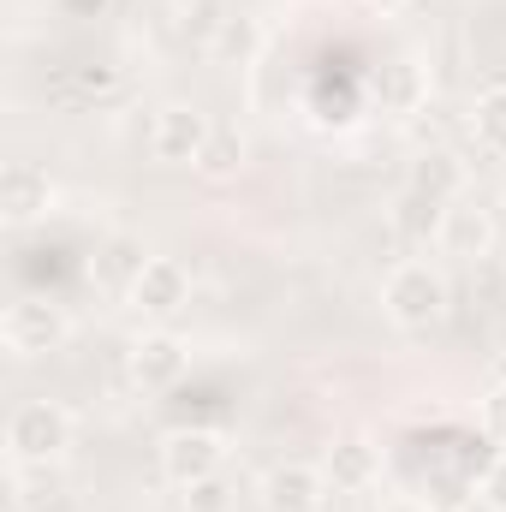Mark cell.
Returning <instances> with one entry per match:
<instances>
[{
	"label": "cell",
	"mask_w": 506,
	"mask_h": 512,
	"mask_svg": "<svg viewBox=\"0 0 506 512\" xmlns=\"http://www.w3.org/2000/svg\"><path fill=\"white\" fill-rule=\"evenodd\" d=\"M381 310L393 316V328L417 334V328H435L447 316V280L429 268V262H399L381 286Z\"/></svg>",
	"instance_id": "cell-1"
},
{
	"label": "cell",
	"mask_w": 506,
	"mask_h": 512,
	"mask_svg": "<svg viewBox=\"0 0 506 512\" xmlns=\"http://www.w3.org/2000/svg\"><path fill=\"white\" fill-rule=\"evenodd\" d=\"M6 447L18 465H54L66 447H72V417L48 399H24L12 417H6Z\"/></svg>",
	"instance_id": "cell-2"
},
{
	"label": "cell",
	"mask_w": 506,
	"mask_h": 512,
	"mask_svg": "<svg viewBox=\"0 0 506 512\" xmlns=\"http://www.w3.org/2000/svg\"><path fill=\"white\" fill-rule=\"evenodd\" d=\"M221 465H227V441H221V429H173V435L161 441V477L179 483V489L221 477Z\"/></svg>",
	"instance_id": "cell-3"
},
{
	"label": "cell",
	"mask_w": 506,
	"mask_h": 512,
	"mask_svg": "<svg viewBox=\"0 0 506 512\" xmlns=\"http://www.w3.org/2000/svg\"><path fill=\"white\" fill-rule=\"evenodd\" d=\"M209 114L191 108V102H167L155 120H149V155L167 161V167H197L203 143H209Z\"/></svg>",
	"instance_id": "cell-4"
},
{
	"label": "cell",
	"mask_w": 506,
	"mask_h": 512,
	"mask_svg": "<svg viewBox=\"0 0 506 512\" xmlns=\"http://www.w3.org/2000/svg\"><path fill=\"white\" fill-rule=\"evenodd\" d=\"M0 340H6V352L36 358V352H48V346L66 340V316H60V304H48V298H18V304H6V316H0Z\"/></svg>",
	"instance_id": "cell-5"
},
{
	"label": "cell",
	"mask_w": 506,
	"mask_h": 512,
	"mask_svg": "<svg viewBox=\"0 0 506 512\" xmlns=\"http://www.w3.org/2000/svg\"><path fill=\"white\" fill-rule=\"evenodd\" d=\"M131 304L143 310V316H155V322H167V316H179L185 304H191V274L173 262V256H149V268L131 280L126 292Z\"/></svg>",
	"instance_id": "cell-6"
},
{
	"label": "cell",
	"mask_w": 506,
	"mask_h": 512,
	"mask_svg": "<svg viewBox=\"0 0 506 512\" xmlns=\"http://www.w3.org/2000/svg\"><path fill=\"white\" fill-rule=\"evenodd\" d=\"M322 495H328V471H316L304 459H286L262 477V507L268 512H322Z\"/></svg>",
	"instance_id": "cell-7"
},
{
	"label": "cell",
	"mask_w": 506,
	"mask_h": 512,
	"mask_svg": "<svg viewBox=\"0 0 506 512\" xmlns=\"http://www.w3.org/2000/svg\"><path fill=\"white\" fill-rule=\"evenodd\" d=\"M54 209V179L36 167V161H12L6 173H0V215L12 221V227H30V221H42Z\"/></svg>",
	"instance_id": "cell-8"
},
{
	"label": "cell",
	"mask_w": 506,
	"mask_h": 512,
	"mask_svg": "<svg viewBox=\"0 0 506 512\" xmlns=\"http://www.w3.org/2000/svg\"><path fill=\"white\" fill-rule=\"evenodd\" d=\"M435 245L459 262H477V256L495 251V215L477 209V203H447L441 209V227H435Z\"/></svg>",
	"instance_id": "cell-9"
},
{
	"label": "cell",
	"mask_w": 506,
	"mask_h": 512,
	"mask_svg": "<svg viewBox=\"0 0 506 512\" xmlns=\"http://www.w3.org/2000/svg\"><path fill=\"white\" fill-rule=\"evenodd\" d=\"M185 364H191V352L167 328H155V334H143L131 346V376H137V387H179L185 382Z\"/></svg>",
	"instance_id": "cell-10"
},
{
	"label": "cell",
	"mask_w": 506,
	"mask_h": 512,
	"mask_svg": "<svg viewBox=\"0 0 506 512\" xmlns=\"http://www.w3.org/2000/svg\"><path fill=\"white\" fill-rule=\"evenodd\" d=\"M376 477H381V453L364 441V435H340V441L328 447V483H334V489L364 495Z\"/></svg>",
	"instance_id": "cell-11"
},
{
	"label": "cell",
	"mask_w": 506,
	"mask_h": 512,
	"mask_svg": "<svg viewBox=\"0 0 506 512\" xmlns=\"http://www.w3.org/2000/svg\"><path fill=\"white\" fill-rule=\"evenodd\" d=\"M405 191H417V197H429V203H459V191H465V167H459V155H447V149H423L417 161H411V185Z\"/></svg>",
	"instance_id": "cell-12"
},
{
	"label": "cell",
	"mask_w": 506,
	"mask_h": 512,
	"mask_svg": "<svg viewBox=\"0 0 506 512\" xmlns=\"http://www.w3.org/2000/svg\"><path fill=\"white\" fill-rule=\"evenodd\" d=\"M239 167H245V137H239V126H215L209 143H203V155H197V173L203 179H233Z\"/></svg>",
	"instance_id": "cell-13"
},
{
	"label": "cell",
	"mask_w": 506,
	"mask_h": 512,
	"mask_svg": "<svg viewBox=\"0 0 506 512\" xmlns=\"http://www.w3.org/2000/svg\"><path fill=\"white\" fill-rule=\"evenodd\" d=\"M149 268V256H143V245L137 239H108L102 245V262H96V280H108V286H120V292H131V280Z\"/></svg>",
	"instance_id": "cell-14"
},
{
	"label": "cell",
	"mask_w": 506,
	"mask_h": 512,
	"mask_svg": "<svg viewBox=\"0 0 506 512\" xmlns=\"http://www.w3.org/2000/svg\"><path fill=\"white\" fill-rule=\"evenodd\" d=\"M203 48H209V60H215V66H239V60H251V54H256V24H251V18H221V24H215V36H209Z\"/></svg>",
	"instance_id": "cell-15"
},
{
	"label": "cell",
	"mask_w": 506,
	"mask_h": 512,
	"mask_svg": "<svg viewBox=\"0 0 506 512\" xmlns=\"http://www.w3.org/2000/svg\"><path fill=\"white\" fill-rule=\"evenodd\" d=\"M471 131H477V143H483L489 155H506V84H495V90L477 96V108H471Z\"/></svg>",
	"instance_id": "cell-16"
},
{
	"label": "cell",
	"mask_w": 506,
	"mask_h": 512,
	"mask_svg": "<svg viewBox=\"0 0 506 512\" xmlns=\"http://www.w3.org/2000/svg\"><path fill=\"white\" fill-rule=\"evenodd\" d=\"M393 227H399L405 239H435V227H441V203H429V197L405 191V197H399V209H393Z\"/></svg>",
	"instance_id": "cell-17"
},
{
	"label": "cell",
	"mask_w": 506,
	"mask_h": 512,
	"mask_svg": "<svg viewBox=\"0 0 506 512\" xmlns=\"http://www.w3.org/2000/svg\"><path fill=\"white\" fill-rule=\"evenodd\" d=\"M387 102H393L399 114H411V108L423 102V78H417V66H411V60H399V66L387 72Z\"/></svg>",
	"instance_id": "cell-18"
},
{
	"label": "cell",
	"mask_w": 506,
	"mask_h": 512,
	"mask_svg": "<svg viewBox=\"0 0 506 512\" xmlns=\"http://www.w3.org/2000/svg\"><path fill=\"white\" fill-rule=\"evenodd\" d=\"M72 90H78L84 102L114 96V90H120V72H114V66H72Z\"/></svg>",
	"instance_id": "cell-19"
},
{
	"label": "cell",
	"mask_w": 506,
	"mask_h": 512,
	"mask_svg": "<svg viewBox=\"0 0 506 512\" xmlns=\"http://www.w3.org/2000/svg\"><path fill=\"white\" fill-rule=\"evenodd\" d=\"M483 435L506 453V382L489 387V399H483Z\"/></svg>",
	"instance_id": "cell-20"
},
{
	"label": "cell",
	"mask_w": 506,
	"mask_h": 512,
	"mask_svg": "<svg viewBox=\"0 0 506 512\" xmlns=\"http://www.w3.org/2000/svg\"><path fill=\"white\" fill-rule=\"evenodd\" d=\"M221 507H227V483H221V477L185 489V512H221Z\"/></svg>",
	"instance_id": "cell-21"
},
{
	"label": "cell",
	"mask_w": 506,
	"mask_h": 512,
	"mask_svg": "<svg viewBox=\"0 0 506 512\" xmlns=\"http://www.w3.org/2000/svg\"><path fill=\"white\" fill-rule=\"evenodd\" d=\"M483 501H489L495 512H506V453H495L489 471H483Z\"/></svg>",
	"instance_id": "cell-22"
},
{
	"label": "cell",
	"mask_w": 506,
	"mask_h": 512,
	"mask_svg": "<svg viewBox=\"0 0 506 512\" xmlns=\"http://www.w3.org/2000/svg\"><path fill=\"white\" fill-rule=\"evenodd\" d=\"M54 6H60L66 18H102V12H108L114 0H54Z\"/></svg>",
	"instance_id": "cell-23"
},
{
	"label": "cell",
	"mask_w": 506,
	"mask_h": 512,
	"mask_svg": "<svg viewBox=\"0 0 506 512\" xmlns=\"http://www.w3.org/2000/svg\"><path fill=\"white\" fill-rule=\"evenodd\" d=\"M376 6H411V0H376Z\"/></svg>",
	"instance_id": "cell-24"
}]
</instances>
